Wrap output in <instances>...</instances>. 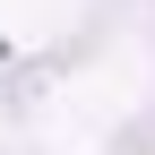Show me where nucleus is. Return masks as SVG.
<instances>
[]
</instances>
